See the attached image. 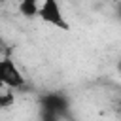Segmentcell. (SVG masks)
<instances>
[{"mask_svg": "<svg viewBox=\"0 0 121 121\" xmlns=\"http://www.w3.org/2000/svg\"><path fill=\"white\" fill-rule=\"evenodd\" d=\"M64 117L55 113V112H49V110H43L40 108V115H38V121H62Z\"/></svg>", "mask_w": 121, "mask_h": 121, "instance_id": "cell-6", "label": "cell"}, {"mask_svg": "<svg viewBox=\"0 0 121 121\" xmlns=\"http://www.w3.org/2000/svg\"><path fill=\"white\" fill-rule=\"evenodd\" d=\"M68 98L62 95V93H47L43 98H42V102H40V108H43V110H49V112H55V113H59V115H66V112H68Z\"/></svg>", "mask_w": 121, "mask_h": 121, "instance_id": "cell-3", "label": "cell"}, {"mask_svg": "<svg viewBox=\"0 0 121 121\" xmlns=\"http://www.w3.org/2000/svg\"><path fill=\"white\" fill-rule=\"evenodd\" d=\"M15 102V96H13V91H0V108L2 110H8L11 108Z\"/></svg>", "mask_w": 121, "mask_h": 121, "instance_id": "cell-5", "label": "cell"}, {"mask_svg": "<svg viewBox=\"0 0 121 121\" xmlns=\"http://www.w3.org/2000/svg\"><path fill=\"white\" fill-rule=\"evenodd\" d=\"M117 70H119V72H121V60H119V62H117Z\"/></svg>", "mask_w": 121, "mask_h": 121, "instance_id": "cell-7", "label": "cell"}, {"mask_svg": "<svg viewBox=\"0 0 121 121\" xmlns=\"http://www.w3.org/2000/svg\"><path fill=\"white\" fill-rule=\"evenodd\" d=\"M40 4H42V0H19L17 9L25 19H36L38 11H40Z\"/></svg>", "mask_w": 121, "mask_h": 121, "instance_id": "cell-4", "label": "cell"}, {"mask_svg": "<svg viewBox=\"0 0 121 121\" xmlns=\"http://www.w3.org/2000/svg\"><path fill=\"white\" fill-rule=\"evenodd\" d=\"M38 19L49 26H55L62 32L70 30V23L59 4V0H42L40 4V11H38Z\"/></svg>", "mask_w": 121, "mask_h": 121, "instance_id": "cell-2", "label": "cell"}, {"mask_svg": "<svg viewBox=\"0 0 121 121\" xmlns=\"http://www.w3.org/2000/svg\"><path fill=\"white\" fill-rule=\"evenodd\" d=\"M25 85H26V78L19 68V64L9 57H2L0 59V91L15 93Z\"/></svg>", "mask_w": 121, "mask_h": 121, "instance_id": "cell-1", "label": "cell"}]
</instances>
